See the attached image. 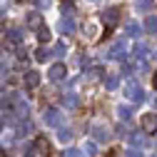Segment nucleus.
Listing matches in <instances>:
<instances>
[{
    "instance_id": "obj_1",
    "label": "nucleus",
    "mask_w": 157,
    "mask_h": 157,
    "mask_svg": "<svg viewBox=\"0 0 157 157\" xmlns=\"http://www.w3.org/2000/svg\"><path fill=\"white\" fill-rule=\"evenodd\" d=\"M125 95L130 97L132 102H142L145 97H147V95H145V92L140 90V85H137L135 80H125Z\"/></svg>"
},
{
    "instance_id": "obj_2",
    "label": "nucleus",
    "mask_w": 157,
    "mask_h": 157,
    "mask_svg": "<svg viewBox=\"0 0 157 157\" xmlns=\"http://www.w3.org/2000/svg\"><path fill=\"white\" fill-rule=\"evenodd\" d=\"M102 20H105V28H107V30H112V28H115V23L120 20V8H107V10L102 13Z\"/></svg>"
},
{
    "instance_id": "obj_3",
    "label": "nucleus",
    "mask_w": 157,
    "mask_h": 157,
    "mask_svg": "<svg viewBox=\"0 0 157 157\" xmlns=\"http://www.w3.org/2000/svg\"><path fill=\"white\" fill-rule=\"evenodd\" d=\"M142 130H145V135H155L157 132V115L155 112H147L142 117Z\"/></svg>"
},
{
    "instance_id": "obj_4",
    "label": "nucleus",
    "mask_w": 157,
    "mask_h": 157,
    "mask_svg": "<svg viewBox=\"0 0 157 157\" xmlns=\"http://www.w3.org/2000/svg\"><path fill=\"white\" fill-rule=\"evenodd\" d=\"M125 55H127V45H125V40H117V43L110 48V57H112V60H125Z\"/></svg>"
},
{
    "instance_id": "obj_5",
    "label": "nucleus",
    "mask_w": 157,
    "mask_h": 157,
    "mask_svg": "<svg viewBox=\"0 0 157 157\" xmlns=\"http://www.w3.org/2000/svg\"><path fill=\"white\" fill-rule=\"evenodd\" d=\"M48 75H50V80H52V82H60V80H65L67 70H65V65H63V63H55V65L50 67V72H48Z\"/></svg>"
},
{
    "instance_id": "obj_6",
    "label": "nucleus",
    "mask_w": 157,
    "mask_h": 157,
    "mask_svg": "<svg viewBox=\"0 0 157 157\" xmlns=\"http://www.w3.org/2000/svg\"><path fill=\"white\" fill-rule=\"evenodd\" d=\"M43 120H45V125H60V112H57L55 107H48L45 112H43Z\"/></svg>"
},
{
    "instance_id": "obj_7",
    "label": "nucleus",
    "mask_w": 157,
    "mask_h": 157,
    "mask_svg": "<svg viewBox=\"0 0 157 157\" xmlns=\"http://www.w3.org/2000/svg\"><path fill=\"white\" fill-rule=\"evenodd\" d=\"M92 135H95L97 142H107V140H110V130H107L105 125H95V127H92Z\"/></svg>"
},
{
    "instance_id": "obj_8",
    "label": "nucleus",
    "mask_w": 157,
    "mask_h": 157,
    "mask_svg": "<svg viewBox=\"0 0 157 157\" xmlns=\"http://www.w3.org/2000/svg\"><path fill=\"white\" fill-rule=\"evenodd\" d=\"M37 85H40V75H37L35 70H28V72H25V87L33 90V87H37Z\"/></svg>"
},
{
    "instance_id": "obj_9",
    "label": "nucleus",
    "mask_w": 157,
    "mask_h": 157,
    "mask_svg": "<svg viewBox=\"0 0 157 157\" xmlns=\"http://www.w3.org/2000/svg\"><path fill=\"white\" fill-rule=\"evenodd\" d=\"M33 145H35V152H37V155H45V157L50 155V142L45 140V137H37Z\"/></svg>"
},
{
    "instance_id": "obj_10",
    "label": "nucleus",
    "mask_w": 157,
    "mask_h": 157,
    "mask_svg": "<svg viewBox=\"0 0 157 157\" xmlns=\"http://www.w3.org/2000/svg\"><path fill=\"white\" fill-rule=\"evenodd\" d=\"M140 33H142V28L137 25L135 20H127V23H125V35H127V37H137Z\"/></svg>"
},
{
    "instance_id": "obj_11",
    "label": "nucleus",
    "mask_w": 157,
    "mask_h": 157,
    "mask_svg": "<svg viewBox=\"0 0 157 157\" xmlns=\"http://www.w3.org/2000/svg\"><path fill=\"white\" fill-rule=\"evenodd\" d=\"M28 28L40 30V28H43V15H40V13H30V15H28Z\"/></svg>"
},
{
    "instance_id": "obj_12",
    "label": "nucleus",
    "mask_w": 157,
    "mask_h": 157,
    "mask_svg": "<svg viewBox=\"0 0 157 157\" xmlns=\"http://www.w3.org/2000/svg\"><path fill=\"white\" fill-rule=\"evenodd\" d=\"M63 105H65L67 110H72V107H77V105H80V97H77L75 92H67V95L63 97Z\"/></svg>"
},
{
    "instance_id": "obj_13",
    "label": "nucleus",
    "mask_w": 157,
    "mask_h": 157,
    "mask_svg": "<svg viewBox=\"0 0 157 157\" xmlns=\"http://www.w3.org/2000/svg\"><path fill=\"white\" fill-rule=\"evenodd\" d=\"M145 33H150V35H157V15H150V17H145Z\"/></svg>"
},
{
    "instance_id": "obj_14",
    "label": "nucleus",
    "mask_w": 157,
    "mask_h": 157,
    "mask_svg": "<svg viewBox=\"0 0 157 157\" xmlns=\"http://www.w3.org/2000/svg\"><path fill=\"white\" fill-rule=\"evenodd\" d=\"M60 30L65 35H72L75 33V20H72V17H63V20H60Z\"/></svg>"
},
{
    "instance_id": "obj_15",
    "label": "nucleus",
    "mask_w": 157,
    "mask_h": 157,
    "mask_svg": "<svg viewBox=\"0 0 157 157\" xmlns=\"http://www.w3.org/2000/svg\"><path fill=\"white\" fill-rule=\"evenodd\" d=\"M50 55H52V50L37 48V50H35V60H37V63H45V60H50Z\"/></svg>"
},
{
    "instance_id": "obj_16",
    "label": "nucleus",
    "mask_w": 157,
    "mask_h": 157,
    "mask_svg": "<svg viewBox=\"0 0 157 157\" xmlns=\"http://www.w3.org/2000/svg\"><path fill=\"white\" fill-rule=\"evenodd\" d=\"M117 85H120V77L117 75H107L105 77V87L107 90H117Z\"/></svg>"
},
{
    "instance_id": "obj_17",
    "label": "nucleus",
    "mask_w": 157,
    "mask_h": 157,
    "mask_svg": "<svg viewBox=\"0 0 157 157\" xmlns=\"http://www.w3.org/2000/svg\"><path fill=\"white\" fill-rule=\"evenodd\" d=\"M57 140H60V142H70L72 140V132L65 130V127H60V130H57Z\"/></svg>"
},
{
    "instance_id": "obj_18",
    "label": "nucleus",
    "mask_w": 157,
    "mask_h": 157,
    "mask_svg": "<svg viewBox=\"0 0 157 157\" xmlns=\"http://www.w3.org/2000/svg\"><path fill=\"white\" fill-rule=\"evenodd\" d=\"M117 115H120V120H130V117H132V107L120 105V107H117Z\"/></svg>"
},
{
    "instance_id": "obj_19",
    "label": "nucleus",
    "mask_w": 157,
    "mask_h": 157,
    "mask_svg": "<svg viewBox=\"0 0 157 157\" xmlns=\"http://www.w3.org/2000/svg\"><path fill=\"white\" fill-rule=\"evenodd\" d=\"M23 40V33L20 30H10L8 33V43H20Z\"/></svg>"
},
{
    "instance_id": "obj_20",
    "label": "nucleus",
    "mask_w": 157,
    "mask_h": 157,
    "mask_svg": "<svg viewBox=\"0 0 157 157\" xmlns=\"http://www.w3.org/2000/svg\"><path fill=\"white\" fill-rule=\"evenodd\" d=\"M37 40H40V43H48V40H50V30H48L45 25L37 30Z\"/></svg>"
},
{
    "instance_id": "obj_21",
    "label": "nucleus",
    "mask_w": 157,
    "mask_h": 157,
    "mask_svg": "<svg viewBox=\"0 0 157 157\" xmlns=\"http://www.w3.org/2000/svg\"><path fill=\"white\" fill-rule=\"evenodd\" d=\"M82 157H95V142H87V145H85Z\"/></svg>"
},
{
    "instance_id": "obj_22",
    "label": "nucleus",
    "mask_w": 157,
    "mask_h": 157,
    "mask_svg": "<svg viewBox=\"0 0 157 157\" xmlns=\"http://www.w3.org/2000/svg\"><path fill=\"white\" fill-rule=\"evenodd\" d=\"M135 52H137V57H147V45H142V43H137V48H135Z\"/></svg>"
},
{
    "instance_id": "obj_23",
    "label": "nucleus",
    "mask_w": 157,
    "mask_h": 157,
    "mask_svg": "<svg viewBox=\"0 0 157 157\" xmlns=\"http://www.w3.org/2000/svg\"><path fill=\"white\" fill-rule=\"evenodd\" d=\"M130 140H132L135 145H145V135H140V132H132V135H130Z\"/></svg>"
},
{
    "instance_id": "obj_24",
    "label": "nucleus",
    "mask_w": 157,
    "mask_h": 157,
    "mask_svg": "<svg viewBox=\"0 0 157 157\" xmlns=\"http://www.w3.org/2000/svg\"><path fill=\"white\" fill-rule=\"evenodd\" d=\"M63 157H82V152H80V150H75V147H67Z\"/></svg>"
},
{
    "instance_id": "obj_25",
    "label": "nucleus",
    "mask_w": 157,
    "mask_h": 157,
    "mask_svg": "<svg viewBox=\"0 0 157 157\" xmlns=\"http://www.w3.org/2000/svg\"><path fill=\"white\" fill-rule=\"evenodd\" d=\"M72 10H75V5H72V3H70V0H67V3H63V13H65V15H67V17H70V15H72Z\"/></svg>"
},
{
    "instance_id": "obj_26",
    "label": "nucleus",
    "mask_w": 157,
    "mask_h": 157,
    "mask_svg": "<svg viewBox=\"0 0 157 157\" xmlns=\"http://www.w3.org/2000/svg\"><path fill=\"white\" fill-rule=\"evenodd\" d=\"M52 55H65V43H57L55 50H52Z\"/></svg>"
},
{
    "instance_id": "obj_27",
    "label": "nucleus",
    "mask_w": 157,
    "mask_h": 157,
    "mask_svg": "<svg viewBox=\"0 0 157 157\" xmlns=\"http://www.w3.org/2000/svg\"><path fill=\"white\" fill-rule=\"evenodd\" d=\"M125 157H142V152H140V150H135V147H130V150L125 152Z\"/></svg>"
},
{
    "instance_id": "obj_28",
    "label": "nucleus",
    "mask_w": 157,
    "mask_h": 157,
    "mask_svg": "<svg viewBox=\"0 0 157 157\" xmlns=\"http://www.w3.org/2000/svg\"><path fill=\"white\" fill-rule=\"evenodd\" d=\"M137 8H152V0H137Z\"/></svg>"
},
{
    "instance_id": "obj_29",
    "label": "nucleus",
    "mask_w": 157,
    "mask_h": 157,
    "mask_svg": "<svg viewBox=\"0 0 157 157\" xmlns=\"http://www.w3.org/2000/svg\"><path fill=\"white\" fill-rule=\"evenodd\" d=\"M33 155H37L35 152V145H25V157H33Z\"/></svg>"
},
{
    "instance_id": "obj_30",
    "label": "nucleus",
    "mask_w": 157,
    "mask_h": 157,
    "mask_svg": "<svg viewBox=\"0 0 157 157\" xmlns=\"http://www.w3.org/2000/svg\"><path fill=\"white\" fill-rule=\"evenodd\" d=\"M3 28H5V17L0 15V30H3Z\"/></svg>"
},
{
    "instance_id": "obj_31",
    "label": "nucleus",
    "mask_w": 157,
    "mask_h": 157,
    "mask_svg": "<svg viewBox=\"0 0 157 157\" xmlns=\"http://www.w3.org/2000/svg\"><path fill=\"white\" fill-rule=\"evenodd\" d=\"M152 85H155V90H157V72H155V77H152Z\"/></svg>"
},
{
    "instance_id": "obj_32",
    "label": "nucleus",
    "mask_w": 157,
    "mask_h": 157,
    "mask_svg": "<svg viewBox=\"0 0 157 157\" xmlns=\"http://www.w3.org/2000/svg\"><path fill=\"white\" fill-rule=\"evenodd\" d=\"M107 157H117V155H115V152H110V155H107Z\"/></svg>"
},
{
    "instance_id": "obj_33",
    "label": "nucleus",
    "mask_w": 157,
    "mask_h": 157,
    "mask_svg": "<svg viewBox=\"0 0 157 157\" xmlns=\"http://www.w3.org/2000/svg\"><path fill=\"white\" fill-rule=\"evenodd\" d=\"M0 127H3V122H0Z\"/></svg>"
},
{
    "instance_id": "obj_34",
    "label": "nucleus",
    "mask_w": 157,
    "mask_h": 157,
    "mask_svg": "<svg viewBox=\"0 0 157 157\" xmlns=\"http://www.w3.org/2000/svg\"><path fill=\"white\" fill-rule=\"evenodd\" d=\"M155 55H157V52H155Z\"/></svg>"
}]
</instances>
